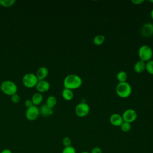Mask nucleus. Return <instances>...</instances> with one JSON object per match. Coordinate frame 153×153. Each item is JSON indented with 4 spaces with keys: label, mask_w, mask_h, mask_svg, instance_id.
<instances>
[{
    "label": "nucleus",
    "mask_w": 153,
    "mask_h": 153,
    "mask_svg": "<svg viewBox=\"0 0 153 153\" xmlns=\"http://www.w3.org/2000/svg\"><path fill=\"white\" fill-rule=\"evenodd\" d=\"M105 36L102 34H99V35H96L93 38V42L94 45L99 46V45H101L102 44H103L105 42Z\"/></svg>",
    "instance_id": "nucleus-18"
},
{
    "label": "nucleus",
    "mask_w": 153,
    "mask_h": 153,
    "mask_svg": "<svg viewBox=\"0 0 153 153\" xmlns=\"http://www.w3.org/2000/svg\"><path fill=\"white\" fill-rule=\"evenodd\" d=\"M57 103V99L54 96L50 95L49 96L45 101V104L50 107V108H53Z\"/></svg>",
    "instance_id": "nucleus-17"
},
{
    "label": "nucleus",
    "mask_w": 153,
    "mask_h": 153,
    "mask_svg": "<svg viewBox=\"0 0 153 153\" xmlns=\"http://www.w3.org/2000/svg\"><path fill=\"white\" fill-rule=\"evenodd\" d=\"M38 79L36 75L32 72L25 74L22 77L23 84L27 88H33L36 86Z\"/></svg>",
    "instance_id": "nucleus-5"
},
{
    "label": "nucleus",
    "mask_w": 153,
    "mask_h": 153,
    "mask_svg": "<svg viewBox=\"0 0 153 153\" xmlns=\"http://www.w3.org/2000/svg\"><path fill=\"white\" fill-rule=\"evenodd\" d=\"M120 127L121 131L124 133L128 132L131 130V124L129 123L125 122V121H123V123L121 124V125Z\"/></svg>",
    "instance_id": "nucleus-20"
},
{
    "label": "nucleus",
    "mask_w": 153,
    "mask_h": 153,
    "mask_svg": "<svg viewBox=\"0 0 153 153\" xmlns=\"http://www.w3.org/2000/svg\"><path fill=\"white\" fill-rule=\"evenodd\" d=\"M62 153H76V152L74 147H73L72 146H69L67 147H64Z\"/></svg>",
    "instance_id": "nucleus-23"
},
{
    "label": "nucleus",
    "mask_w": 153,
    "mask_h": 153,
    "mask_svg": "<svg viewBox=\"0 0 153 153\" xmlns=\"http://www.w3.org/2000/svg\"><path fill=\"white\" fill-rule=\"evenodd\" d=\"M82 84V78L76 74H69L65 76L63 80L64 87L71 90L79 88Z\"/></svg>",
    "instance_id": "nucleus-1"
},
{
    "label": "nucleus",
    "mask_w": 153,
    "mask_h": 153,
    "mask_svg": "<svg viewBox=\"0 0 153 153\" xmlns=\"http://www.w3.org/2000/svg\"><path fill=\"white\" fill-rule=\"evenodd\" d=\"M123 121L122 115L117 113L112 114L109 117V122L114 126L120 127Z\"/></svg>",
    "instance_id": "nucleus-11"
},
{
    "label": "nucleus",
    "mask_w": 153,
    "mask_h": 153,
    "mask_svg": "<svg viewBox=\"0 0 153 153\" xmlns=\"http://www.w3.org/2000/svg\"><path fill=\"white\" fill-rule=\"evenodd\" d=\"M146 63L139 60L135 63L134 65V70L136 73L141 74L145 71Z\"/></svg>",
    "instance_id": "nucleus-14"
},
{
    "label": "nucleus",
    "mask_w": 153,
    "mask_h": 153,
    "mask_svg": "<svg viewBox=\"0 0 153 153\" xmlns=\"http://www.w3.org/2000/svg\"><path fill=\"white\" fill-rule=\"evenodd\" d=\"M0 88L1 91L5 94L12 96L17 93V86L16 84L11 80H5L1 84Z\"/></svg>",
    "instance_id": "nucleus-3"
},
{
    "label": "nucleus",
    "mask_w": 153,
    "mask_h": 153,
    "mask_svg": "<svg viewBox=\"0 0 153 153\" xmlns=\"http://www.w3.org/2000/svg\"><path fill=\"white\" fill-rule=\"evenodd\" d=\"M16 0H0V5L4 7H9L14 5Z\"/></svg>",
    "instance_id": "nucleus-22"
},
{
    "label": "nucleus",
    "mask_w": 153,
    "mask_h": 153,
    "mask_svg": "<svg viewBox=\"0 0 153 153\" xmlns=\"http://www.w3.org/2000/svg\"><path fill=\"white\" fill-rule=\"evenodd\" d=\"M31 100L33 102V105H39L43 100V96L42 94V93H39V92H36L35 93L31 98Z\"/></svg>",
    "instance_id": "nucleus-16"
},
{
    "label": "nucleus",
    "mask_w": 153,
    "mask_h": 153,
    "mask_svg": "<svg viewBox=\"0 0 153 153\" xmlns=\"http://www.w3.org/2000/svg\"><path fill=\"white\" fill-rule=\"evenodd\" d=\"M116 77L119 82H127L126 81L127 79L128 75L125 71H121L117 73Z\"/></svg>",
    "instance_id": "nucleus-19"
},
{
    "label": "nucleus",
    "mask_w": 153,
    "mask_h": 153,
    "mask_svg": "<svg viewBox=\"0 0 153 153\" xmlns=\"http://www.w3.org/2000/svg\"><path fill=\"white\" fill-rule=\"evenodd\" d=\"M35 87L38 92L42 93L47 91L50 89V84L48 81L45 79L40 80V81H38Z\"/></svg>",
    "instance_id": "nucleus-10"
},
{
    "label": "nucleus",
    "mask_w": 153,
    "mask_h": 153,
    "mask_svg": "<svg viewBox=\"0 0 153 153\" xmlns=\"http://www.w3.org/2000/svg\"><path fill=\"white\" fill-rule=\"evenodd\" d=\"M150 16H151V17L152 18V19L153 20V9L151 11V13H150Z\"/></svg>",
    "instance_id": "nucleus-30"
},
{
    "label": "nucleus",
    "mask_w": 153,
    "mask_h": 153,
    "mask_svg": "<svg viewBox=\"0 0 153 153\" xmlns=\"http://www.w3.org/2000/svg\"><path fill=\"white\" fill-rule=\"evenodd\" d=\"M39 112L44 117H49L53 114V111L52 108L48 107L45 103L43 104L39 108Z\"/></svg>",
    "instance_id": "nucleus-13"
},
{
    "label": "nucleus",
    "mask_w": 153,
    "mask_h": 153,
    "mask_svg": "<svg viewBox=\"0 0 153 153\" xmlns=\"http://www.w3.org/2000/svg\"><path fill=\"white\" fill-rule=\"evenodd\" d=\"M149 2L150 3H152V4H153V0H151V1H149Z\"/></svg>",
    "instance_id": "nucleus-32"
},
{
    "label": "nucleus",
    "mask_w": 153,
    "mask_h": 153,
    "mask_svg": "<svg viewBox=\"0 0 153 153\" xmlns=\"http://www.w3.org/2000/svg\"><path fill=\"white\" fill-rule=\"evenodd\" d=\"M122 117L124 121L131 124L137 119V114L136 111L133 109H127L123 112Z\"/></svg>",
    "instance_id": "nucleus-8"
},
{
    "label": "nucleus",
    "mask_w": 153,
    "mask_h": 153,
    "mask_svg": "<svg viewBox=\"0 0 153 153\" xmlns=\"http://www.w3.org/2000/svg\"><path fill=\"white\" fill-rule=\"evenodd\" d=\"M48 74V69L45 66H41L39 67L36 72V76L38 79V81L45 79L47 76Z\"/></svg>",
    "instance_id": "nucleus-12"
},
{
    "label": "nucleus",
    "mask_w": 153,
    "mask_h": 153,
    "mask_svg": "<svg viewBox=\"0 0 153 153\" xmlns=\"http://www.w3.org/2000/svg\"><path fill=\"white\" fill-rule=\"evenodd\" d=\"M39 108L36 105H33L27 108L25 112L26 118L29 121L35 120L39 117Z\"/></svg>",
    "instance_id": "nucleus-7"
},
{
    "label": "nucleus",
    "mask_w": 153,
    "mask_h": 153,
    "mask_svg": "<svg viewBox=\"0 0 153 153\" xmlns=\"http://www.w3.org/2000/svg\"><path fill=\"white\" fill-rule=\"evenodd\" d=\"M81 153H90V152H88V151H82Z\"/></svg>",
    "instance_id": "nucleus-31"
},
{
    "label": "nucleus",
    "mask_w": 153,
    "mask_h": 153,
    "mask_svg": "<svg viewBox=\"0 0 153 153\" xmlns=\"http://www.w3.org/2000/svg\"><path fill=\"white\" fill-rule=\"evenodd\" d=\"M140 34L145 38L153 35V24L149 22L144 23L140 29Z\"/></svg>",
    "instance_id": "nucleus-9"
},
{
    "label": "nucleus",
    "mask_w": 153,
    "mask_h": 153,
    "mask_svg": "<svg viewBox=\"0 0 153 153\" xmlns=\"http://www.w3.org/2000/svg\"><path fill=\"white\" fill-rule=\"evenodd\" d=\"M1 153H12V151L10 149H4L1 151Z\"/></svg>",
    "instance_id": "nucleus-29"
},
{
    "label": "nucleus",
    "mask_w": 153,
    "mask_h": 153,
    "mask_svg": "<svg viewBox=\"0 0 153 153\" xmlns=\"http://www.w3.org/2000/svg\"><path fill=\"white\" fill-rule=\"evenodd\" d=\"M131 2L134 5H140V4H142L144 2V1L143 0H131Z\"/></svg>",
    "instance_id": "nucleus-28"
},
{
    "label": "nucleus",
    "mask_w": 153,
    "mask_h": 153,
    "mask_svg": "<svg viewBox=\"0 0 153 153\" xmlns=\"http://www.w3.org/2000/svg\"><path fill=\"white\" fill-rule=\"evenodd\" d=\"M90 111L89 105L85 102H81L78 103L75 108V114L79 117H84L87 116Z\"/></svg>",
    "instance_id": "nucleus-6"
},
{
    "label": "nucleus",
    "mask_w": 153,
    "mask_h": 153,
    "mask_svg": "<svg viewBox=\"0 0 153 153\" xmlns=\"http://www.w3.org/2000/svg\"><path fill=\"white\" fill-rule=\"evenodd\" d=\"M90 153H103V152L100 147L95 146L91 149Z\"/></svg>",
    "instance_id": "nucleus-26"
},
{
    "label": "nucleus",
    "mask_w": 153,
    "mask_h": 153,
    "mask_svg": "<svg viewBox=\"0 0 153 153\" xmlns=\"http://www.w3.org/2000/svg\"><path fill=\"white\" fill-rule=\"evenodd\" d=\"M145 70L148 74L153 75V60H150L149 61L146 62Z\"/></svg>",
    "instance_id": "nucleus-21"
},
{
    "label": "nucleus",
    "mask_w": 153,
    "mask_h": 153,
    "mask_svg": "<svg viewBox=\"0 0 153 153\" xmlns=\"http://www.w3.org/2000/svg\"><path fill=\"white\" fill-rule=\"evenodd\" d=\"M11 100L13 103H17L20 102V96L17 93H15L12 96H11Z\"/></svg>",
    "instance_id": "nucleus-25"
},
{
    "label": "nucleus",
    "mask_w": 153,
    "mask_h": 153,
    "mask_svg": "<svg viewBox=\"0 0 153 153\" xmlns=\"http://www.w3.org/2000/svg\"><path fill=\"white\" fill-rule=\"evenodd\" d=\"M71 143H72V140H71L70 137H69L68 136H66V137L63 138L62 144L64 146V147H67V146H71Z\"/></svg>",
    "instance_id": "nucleus-24"
},
{
    "label": "nucleus",
    "mask_w": 153,
    "mask_h": 153,
    "mask_svg": "<svg viewBox=\"0 0 153 153\" xmlns=\"http://www.w3.org/2000/svg\"><path fill=\"white\" fill-rule=\"evenodd\" d=\"M152 56V50L149 45H143L139 47L138 50V56L140 60L146 63L151 60Z\"/></svg>",
    "instance_id": "nucleus-4"
},
{
    "label": "nucleus",
    "mask_w": 153,
    "mask_h": 153,
    "mask_svg": "<svg viewBox=\"0 0 153 153\" xmlns=\"http://www.w3.org/2000/svg\"><path fill=\"white\" fill-rule=\"evenodd\" d=\"M0 153H1V152H0Z\"/></svg>",
    "instance_id": "nucleus-33"
},
{
    "label": "nucleus",
    "mask_w": 153,
    "mask_h": 153,
    "mask_svg": "<svg viewBox=\"0 0 153 153\" xmlns=\"http://www.w3.org/2000/svg\"><path fill=\"white\" fill-rule=\"evenodd\" d=\"M25 105L27 108H28L33 106V102L31 99H26L25 102Z\"/></svg>",
    "instance_id": "nucleus-27"
},
{
    "label": "nucleus",
    "mask_w": 153,
    "mask_h": 153,
    "mask_svg": "<svg viewBox=\"0 0 153 153\" xmlns=\"http://www.w3.org/2000/svg\"><path fill=\"white\" fill-rule=\"evenodd\" d=\"M62 96L65 100L69 101L74 98V94L72 90L68 88H64L62 92Z\"/></svg>",
    "instance_id": "nucleus-15"
},
{
    "label": "nucleus",
    "mask_w": 153,
    "mask_h": 153,
    "mask_svg": "<svg viewBox=\"0 0 153 153\" xmlns=\"http://www.w3.org/2000/svg\"><path fill=\"white\" fill-rule=\"evenodd\" d=\"M115 92L120 97L127 98L131 94V86L127 82H118L115 88Z\"/></svg>",
    "instance_id": "nucleus-2"
}]
</instances>
